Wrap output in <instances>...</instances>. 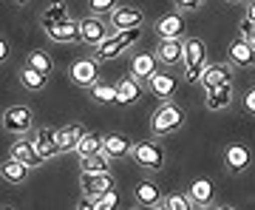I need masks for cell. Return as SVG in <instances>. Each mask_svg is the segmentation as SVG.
Returning a JSON list of instances; mask_svg holds the SVG:
<instances>
[{
  "instance_id": "obj_1",
  "label": "cell",
  "mask_w": 255,
  "mask_h": 210,
  "mask_svg": "<svg viewBox=\"0 0 255 210\" xmlns=\"http://www.w3.org/2000/svg\"><path fill=\"white\" fill-rule=\"evenodd\" d=\"M139 37H142V26L139 28H125V31H117L114 37H108L102 46H97V60H117L128 51V46H133Z\"/></svg>"
},
{
  "instance_id": "obj_2",
  "label": "cell",
  "mask_w": 255,
  "mask_h": 210,
  "mask_svg": "<svg viewBox=\"0 0 255 210\" xmlns=\"http://www.w3.org/2000/svg\"><path fill=\"white\" fill-rule=\"evenodd\" d=\"M204 68H207V46L201 43L199 37L184 40V71H187V80L199 82Z\"/></svg>"
},
{
  "instance_id": "obj_3",
  "label": "cell",
  "mask_w": 255,
  "mask_h": 210,
  "mask_svg": "<svg viewBox=\"0 0 255 210\" xmlns=\"http://www.w3.org/2000/svg\"><path fill=\"white\" fill-rule=\"evenodd\" d=\"M182 125H184V111L179 108V105H173V102L159 105L156 114H153V122H150V128H153L156 137H167V134L179 131Z\"/></svg>"
},
{
  "instance_id": "obj_4",
  "label": "cell",
  "mask_w": 255,
  "mask_h": 210,
  "mask_svg": "<svg viewBox=\"0 0 255 210\" xmlns=\"http://www.w3.org/2000/svg\"><path fill=\"white\" fill-rule=\"evenodd\" d=\"M130 156L136 159L139 168H145V171H162L164 168V151L159 142H150V139H145V142H136L133 145V151H130Z\"/></svg>"
},
{
  "instance_id": "obj_5",
  "label": "cell",
  "mask_w": 255,
  "mask_h": 210,
  "mask_svg": "<svg viewBox=\"0 0 255 210\" xmlns=\"http://www.w3.org/2000/svg\"><path fill=\"white\" fill-rule=\"evenodd\" d=\"M71 80L82 88H94L100 82V65H97V57H80L71 63Z\"/></svg>"
},
{
  "instance_id": "obj_6",
  "label": "cell",
  "mask_w": 255,
  "mask_h": 210,
  "mask_svg": "<svg viewBox=\"0 0 255 210\" xmlns=\"http://www.w3.org/2000/svg\"><path fill=\"white\" fill-rule=\"evenodd\" d=\"M108 26H105V20H100L97 14H88V17L80 20V40L85 46H102L105 40H108Z\"/></svg>"
},
{
  "instance_id": "obj_7",
  "label": "cell",
  "mask_w": 255,
  "mask_h": 210,
  "mask_svg": "<svg viewBox=\"0 0 255 210\" xmlns=\"http://www.w3.org/2000/svg\"><path fill=\"white\" fill-rule=\"evenodd\" d=\"M142 20H145V14H142V9H136V6H117V9L111 11V28H114V31L139 28Z\"/></svg>"
},
{
  "instance_id": "obj_8",
  "label": "cell",
  "mask_w": 255,
  "mask_h": 210,
  "mask_svg": "<svg viewBox=\"0 0 255 210\" xmlns=\"http://www.w3.org/2000/svg\"><path fill=\"white\" fill-rule=\"evenodd\" d=\"M159 57L150 54V51H145V54H133V60H130V74L136 77L139 82H150L159 74Z\"/></svg>"
},
{
  "instance_id": "obj_9",
  "label": "cell",
  "mask_w": 255,
  "mask_h": 210,
  "mask_svg": "<svg viewBox=\"0 0 255 210\" xmlns=\"http://www.w3.org/2000/svg\"><path fill=\"white\" fill-rule=\"evenodd\" d=\"M111 191H114V176L111 174H82V193L85 196L100 199Z\"/></svg>"
},
{
  "instance_id": "obj_10",
  "label": "cell",
  "mask_w": 255,
  "mask_h": 210,
  "mask_svg": "<svg viewBox=\"0 0 255 210\" xmlns=\"http://www.w3.org/2000/svg\"><path fill=\"white\" fill-rule=\"evenodd\" d=\"M46 34L54 40V43H77L80 40V23L77 20H63V23H46Z\"/></svg>"
},
{
  "instance_id": "obj_11",
  "label": "cell",
  "mask_w": 255,
  "mask_h": 210,
  "mask_svg": "<svg viewBox=\"0 0 255 210\" xmlns=\"http://www.w3.org/2000/svg\"><path fill=\"white\" fill-rule=\"evenodd\" d=\"M3 125L11 134H26V131H31V111L26 105H14L3 114Z\"/></svg>"
},
{
  "instance_id": "obj_12",
  "label": "cell",
  "mask_w": 255,
  "mask_h": 210,
  "mask_svg": "<svg viewBox=\"0 0 255 210\" xmlns=\"http://www.w3.org/2000/svg\"><path fill=\"white\" fill-rule=\"evenodd\" d=\"M184 28H187L184 17L179 14V11H173V14H164V17L156 23V34L162 37V40H182Z\"/></svg>"
},
{
  "instance_id": "obj_13",
  "label": "cell",
  "mask_w": 255,
  "mask_h": 210,
  "mask_svg": "<svg viewBox=\"0 0 255 210\" xmlns=\"http://www.w3.org/2000/svg\"><path fill=\"white\" fill-rule=\"evenodd\" d=\"M224 165H227V171L233 174H241L250 168V148L244 142H233V145L224 148Z\"/></svg>"
},
{
  "instance_id": "obj_14",
  "label": "cell",
  "mask_w": 255,
  "mask_h": 210,
  "mask_svg": "<svg viewBox=\"0 0 255 210\" xmlns=\"http://www.w3.org/2000/svg\"><path fill=\"white\" fill-rule=\"evenodd\" d=\"M227 60L233 65H238V68H250V65H255V48L247 43L244 37H238V40H233V43H230Z\"/></svg>"
},
{
  "instance_id": "obj_15",
  "label": "cell",
  "mask_w": 255,
  "mask_h": 210,
  "mask_svg": "<svg viewBox=\"0 0 255 210\" xmlns=\"http://www.w3.org/2000/svg\"><path fill=\"white\" fill-rule=\"evenodd\" d=\"M82 134H85V131H82V125H77V122L65 125V128H54L57 151H60V154H65V151H77V145H80Z\"/></svg>"
},
{
  "instance_id": "obj_16",
  "label": "cell",
  "mask_w": 255,
  "mask_h": 210,
  "mask_svg": "<svg viewBox=\"0 0 255 210\" xmlns=\"http://www.w3.org/2000/svg\"><path fill=\"white\" fill-rule=\"evenodd\" d=\"M142 100V82L130 74V77H122L117 82V105H133V102Z\"/></svg>"
},
{
  "instance_id": "obj_17",
  "label": "cell",
  "mask_w": 255,
  "mask_h": 210,
  "mask_svg": "<svg viewBox=\"0 0 255 210\" xmlns=\"http://www.w3.org/2000/svg\"><path fill=\"white\" fill-rule=\"evenodd\" d=\"M9 156L11 159H17V162L28 165V168H37V165H43L46 159L40 156V151L34 148V142H28V139H20L14 145L9 148Z\"/></svg>"
},
{
  "instance_id": "obj_18",
  "label": "cell",
  "mask_w": 255,
  "mask_h": 210,
  "mask_svg": "<svg viewBox=\"0 0 255 210\" xmlns=\"http://www.w3.org/2000/svg\"><path fill=\"white\" fill-rule=\"evenodd\" d=\"M199 82L207 88V91H213V88H219V85L233 82V71H230V65H207Z\"/></svg>"
},
{
  "instance_id": "obj_19",
  "label": "cell",
  "mask_w": 255,
  "mask_h": 210,
  "mask_svg": "<svg viewBox=\"0 0 255 210\" xmlns=\"http://www.w3.org/2000/svg\"><path fill=\"white\" fill-rule=\"evenodd\" d=\"M156 57L167 65H176V63H184V43L182 40H162L159 48H156Z\"/></svg>"
},
{
  "instance_id": "obj_20",
  "label": "cell",
  "mask_w": 255,
  "mask_h": 210,
  "mask_svg": "<svg viewBox=\"0 0 255 210\" xmlns=\"http://www.w3.org/2000/svg\"><path fill=\"white\" fill-rule=\"evenodd\" d=\"M102 151H105L111 159H122V156H128L133 151V142L128 137H122V134H108L105 142H102Z\"/></svg>"
},
{
  "instance_id": "obj_21",
  "label": "cell",
  "mask_w": 255,
  "mask_h": 210,
  "mask_svg": "<svg viewBox=\"0 0 255 210\" xmlns=\"http://www.w3.org/2000/svg\"><path fill=\"white\" fill-rule=\"evenodd\" d=\"M133 196H136V202L142 205V208H156L159 199H162V193H159L156 182H150V179H139L136 188H133Z\"/></svg>"
},
{
  "instance_id": "obj_22",
  "label": "cell",
  "mask_w": 255,
  "mask_h": 210,
  "mask_svg": "<svg viewBox=\"0 0 255 210\" xmlns=\"http://www.w3.org/2000/svg\"><path fill=\"white\" fill-rule=\"evenodd\" d=\"M147 85H150V91H153L156 97H159V100H170V97L176 94V85H179V82H176L173 74L159 71V74L153 77V80L147 82Z\"/></svg>"
},
{
  "instance_id": "obj_23",
  "label": "cell",
  "mask_w": 255,
  "mask_h": 210,
  "mask_svg": "<svg viewBox=\"0 0 255 210\" xmlns=\"http://www.w3.org/2000/svg\"><path fill=\"white\" fill-rule=\"evenodd\" d=\"M31 142H34V148L40 151L43 159H51V156L60 154L57 151V142H54V128H37V137Z\"/></svg>"
},
{
  "instance_id": "obj_24",
  "label": "cell",
  "mask_w": 255,
  "mask_h": 210,
  "mask_svg": "<svg viewBox=\"0 0 255 210\" xmlns=\"http://www.w3.org/2000/svg\"><path fill=\"white\" fill-rule=\"evenodd\" d=\"M28 171H31L28 165L17 162V159H11V156L6 159V162H3V168H0V174H3V179H6L9 185H20V182H26Z\"/></svg>"
},
{
  "instance_id": "obj_25",
  "label": "cell",
  "mask_w": 255,
  "mask_h": 210,
  "mask_svg": "<svg viewBox=\"0 0 255 210\" xmlns=\"http://www.w3.org/2000/svg\"><path fill=\"white\" fill-rule=\"evenodd\" d=\"M108 165H111V156L105 151L102 154H94V156H82L80 174H108Z\"/></svg>"
},
{
  "instance_id": "obj_26",
  "label": "cell",
  "mask_w": 255,
  "mask_h": 210,
  "mask_svg": "<svg viewBox=\"0 0 255 210\" xmlns=\"http://www.w3.org/2000/svg\"><path fill=\"white\" fill-rule=\"evenodd\" d=\"M230 102H233V85H219V88H213V91H207V108L210 111H221L227 108Z\"/></svg>"
},
{
  "instance_id": "obj_27",
  "label": "cell",
  "mask_w": 255,
  "mask_h": 210,
  "mask_svg": "<svg viewBox=\"0 0 255 210\" xmlns=\"http://www.w3.org/2000/svg\"><path fill=\"white\" fill-rule=\"evenodd\" d=\"M216 196V185L210 182V179H196V182L190 185V199L196 202V205H210V199Z\"/></svg>"
},
{
  "instance_id": "obj_28",
  "label": "cell",
  "mask_w": 255,
  "mask_h": 210,
  "mask_svg": "<svg viewBox=\"0 0 255 210\" xmlns=\"http://www.w3.org/2000/svg\"><path fill=\"white\" fill-rule=\"evenodd\" d=\"M63 20H68V9H65L63 0H54L51 6H46V9L40 11V26H46V23H63Z\"/></svg>"
},
{
  "instance_id": "obj_29",
  "label": "cell",
  "mask_w": 255,
  "mask_h": 210,
  "mask_svg": "<svg viewBox=\"0 0 255 210\" xmlns=\"http://www.w3.org/2000/svg\"><path fill=\"white\" fill-rule=\"evenodd\" d=\"M20 82H23V88H28V91H43L46 88V74H40L37 68L26 65L20 71Z\"/></svg>"
},
{
  "instance_id": "obj_30",
  "label": "cell",
  "mask_w": 255,
  "mask_h": 210,
  "mask_svg": "<svg viewBox=\"0 0 255 210\" xmlns=\"http://www.w3.org/2000/svg\"><path fill=\"white\" fill-rule=\"evenodd\" d=\"M91 97L105 105H117V82H97L91 88Z\"/></svg>"
},
{
  "instance_id": "obj_31",
  "label": "cell",
  "mask_w": 255,
  "mask_h": 210,
  "mask_svg": "<svg viewBox=\"0 0 255 210\" xmlns=\"http://www.w3.org/2000/svg\"><path fill=\"white\" fill-rule=\"evenodd\" d=\"M102 142H105V139H102V137H97V134H82L80 145H77V154H80V159H82V156L102 154Z\"/></svg>"
},
{
  "instance_id": "obj_32",
  "label": "cell",
  "mask_w": 255,
  "mask_h": 210,
  "mask_svg": "<svg viewBox=\"0 0 255 210\" xmlns=\"http://www.w3.org/2000/svg\"><path fill=\"white\" fill-rule=\"evenodd\" d=\"M164 208L167 210H193L190 193H167L164 196Z\"/></svg>"
},
{
  "instance_id": "obj_33",
  "label": "cell",
  "mask_w": 255,
  "mask_h": 210,
  "mask_svg": "<svg viewBox=\"0 0 255 210\" xmlns=\"http://www.w3.org/2000/svg\"><path fill=\"white\" fill-rule=\"evenodd\" d=\"M28 65H31V68H37V71L40 74H51V68H54V63H51V57L46 54V51H31V54H28Z\"/></svg>"
},
{
  "instance_id": "obj_34",
  "label": "cell",
  "mask_w": 255,
  "mask_h": 210,
  "mask_svg": "<svg viewBox=\"0 0 255 210\" xmlns=\"http://www.w3.org/2000/svg\"><path fill=\"white\" fill-rule=\"evenodd\" d=\"M117 9V0H88V11L91 14H111V11Z\"/></svg>"
},
{
  "instance_id": "obj_35",
  "label": "cell",
  "mask_w": 255,
  "mask_h": 210,
  "mask_svg": "<svg viewBox=\"0 0 255 210\" xmlns=\"http://www.w3.org/2000/svg\"><path fill=\"white\" fill-rule=\"evenodd\" d=\"M117 205H119V196L114 191L100 196V199H94V210H117Z\"/></svg>"
},
{
  "instance_id": "obj_36",
  "label": "cell",
  "mask_w": 255,
  "mask_h": 210,
  "mask_svg": "<svg viewBox=\"0 0 255 210\" xmlns=\"http://www.w3.org/2000/svg\"><path fill=\"white\" fill-rule=\"evenodd\" d=\"M238 28H241V37H244L247 43H250V46L255 48V23H253V20H247V17H244Z\"/></svg>"
},
{
  "instance_id": "obj_37",
  "label": "cell",
  "mask_w": 255,
  "mask_h": 210,
  "mask_svg": "<svg viewBox=\"0 0 255 210\" xmlns=\"http://www.w3.org/2000/svg\"><path fill=\"white\" fill-rule=\"evenodd\" d=\"M207 0H176V6L179 9H199V6H204Z\"/></svg>"
},
{
  "instance_id": "obj_38",
  "label": "cell",
  "mask_w": 255,
  "mask_h": 210,
  "mask_svg": "<svg viewBox=\"0 0 255 210\" xmlns=\"http://www.w3.org/2000/svg\"><path fill=\"white\" fill-rule=\"evenodd\" d=\"M244 105H247V111H250V114H255V88H253V91H250V94H247Z\"/></svg>"
},
{
  "instance_id": "obj_39",
  "label": "cell",
  "mask_w": 255,
  "mask_h": 210,
  "mask_svg": "<svg viewBox=\"0 0 255 210\" xmlns=\"http://www.w3.org/2000/svg\"><path fill=\"white\" fill-rule=\"evenodd\" d=\"M77 210H94V199H91V196H85V199L77 205Z\"/></svg>"
},
{
  "instance_id": "obj_40",
  "label": "cell",
  "mask_w": 255,
  "mask_h": 210,
  "mask_svg": "<svg viewBox=\"0 0 255 210\" xmlns=\"http://www.w3.org/2000/svg\"><path fill=\"white\" fill-rule=\"evenodd\" d=\"M6 60H9V43L3 40V43H0V63H6Z\"/></svg>"
},
{
  "instance_id": "obj_41",
  "label": "cell",
  "mask_w": 255,
  "mask_h": 210,
  "mask_svg": "<svg viewBox=\"0 0 255 210\" xmlns=\"http://www.w3.org/2000/svg\"><path fill=\"white\" fill-rule=\"evenodd\" d=\"M247 20H253L255 23V0L253 3H247Z\"/></svg>"
},
{
  "instance_id": "obj_42",
  "label": "cell",
  "mask_w": 255,
  "mask_h": 210,
  "mask_svg": "<svg viewBox=\"0 0 255 210\" xmlns=\"http://www.w3.org/2000/svg\"><path fill=\"white\" fill-rule=\"evenodd\" d=\"M216 210H236V208H230V205H221V208H216Z\"/></svg>"
},
{
  "instance_id": "obj_43",
  "label": "cell",
  "mask_w": 255,
  "mask_h": 210,
  "mask_svg": "<svg viewBox=\"0 0 255 210\" xmlns=\"http://www.w3.org/2000/svg\"><path fill=\"white\" fill-rule=\"evenodd\" d=\"M14 3H20V6H23V3H28V0H14Z\"/></svg>"
},
{
  "instance_id": "obj_44",
  "label": "cell",
  "mask_w": 255,
  "mask_h": 210,
  "mask_svg": "<svg viewBox=\"0 0 255 210\" xmlns=\"http://www.w3.org/2000/svg\"><path fill=\"white\" fill-rule=\"evenodd\" d=\"M156 210H167V208H156Z\"/></svg>"
},
{
  "instance_id": "obj_45",
  "label": "cell",
  "mask_w": 255,
  "mask_h": 210,
  "mask_svg": "<svg viewBox=\"0 0 255 210\" xmlns=\"http://www.w3.org/2000/svg\"><path fill=\"white\" fill-rule=\"evenodd\" d=\"M230 3H238V0H230Z\"/></svg>"
},
{
  "instance_id": "obj_46",
  "label": "cell",
  "mask_w": 255,
  "mask_h": 210,
  "mask_svg": "<svg viewBox=\"0 0 255 210\" xmlns=\"http://www.w3.org/2000/svg\"><path fill=\"white\" fill-rule=\"evenodd\" d=\"M3 210H11V208H3Z\"/></svg>"
},
{
  "instance_id": "obj_47",
  "label": "cell",
  "mask_w": 255,
  "mask_h": 210,
  "mask_svg": "<svg viewBox=\"0 0 255 210\" xmlns=\"http://www.w3.org/2000/svg\"><path fill=\"white\" fill-rule=\"evenodd\" d=\"M199 210H207V208H199Z\"/></svg>"
},
{
  "instance_id": "obj_48",
  "label": "cell",
  "mask_w": 255,
  "mask_h": 210,
  "mask_svg": "<svg viewBox=\"0 0 255 210\" xmlns=\"http://www.w3.org/2000/svg\"><path fill=\"white\" fill-rule=\"evenodd\" d=\"M130 210H133V208H130Z\"/></svg>"
}]
</instances>
